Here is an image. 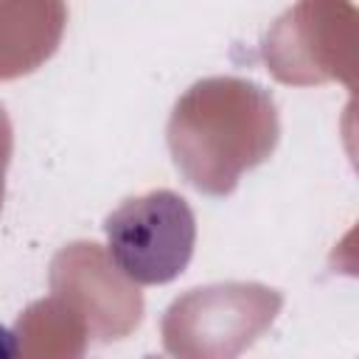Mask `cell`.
I'll return each instance as SVG.
<instances>
[{
	"label": "cell",
	"mask_w": 359,
	"mask_h": 359,
	"mask_svg": "<svg viewBox=\"0 0 359 359\" xmlns=\"http://www.w3.org/2000/svg\"><path fill=\"white\" fill-rule=\"evenodd\" d=\"M107 247L115 266L140 286L180 278L196 247V216L185 196L154 188L121 202L104 219Z\"/></svg>",
	"instance_id": "obj_1"
},
{
	"label": "cell",
	"mask_w": 359,
	"mask_h": 359,
	"mask_svg": "<svg viewBox=\"0 0 359 359\" xmlns=\"http://www.w3.org/2000/svg\"><path fill=\"white\" fill-rule=\"evenodd\" d=\"M17 353V342L11 337V331L6 325H0V356H14Z\"/></svg>",
	"instance_id": "obj_2"
}]
</instances>
